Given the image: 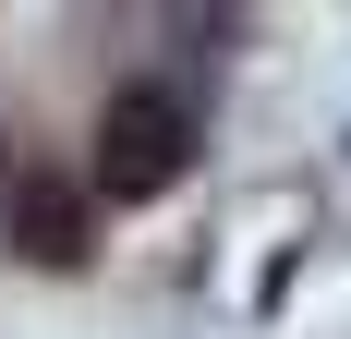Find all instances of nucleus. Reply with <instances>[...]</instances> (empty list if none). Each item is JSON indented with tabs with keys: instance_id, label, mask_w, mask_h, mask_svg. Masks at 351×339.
Here are the masks:
<instances>
[{
	"instance_id": "1",
	"label": "nucleus",
	"mask_w": 351,
	"mask_h": 339,
	"mask_svg": "<svg viewBox=\"0 0 351 339\" xmlns=\"http://www.w3.org/2000/svg\"><path fill=\"white\" fill-rule=\"evenodd\" d=\"M182 158H194V109L158 97V85H121V97L97 109V194L109 206H145V194H170Z\"/></svg>"
},
{
	"instance_id": "2",
	"label": "nucleus",
	"mask_w": 351,
	"mask_h": 339,
	"mask_svg": "<svg viewBox=\"0 0 351 339\" xmlns=\"http://www.w3.org/2000/svg\"><path fill=\"white\" fill-rule=\"evenodd\" d=\"M12 242H25L36 267H85V194L73 182H12Z\"/></svg>"
},
{
	"instance_id": "3",
	"label": "nucleus",
	"mask_w": 351,
	"mask_h": 339,
	"mask_svg": "<svg viewBox=\"0 0 351 339\" xmlns=\"http://www.w3.org/2000/svg\"><path fill=\"white\" fill-rule=\"evenodd\" d=\"M0 194H12V158H0Z\"/></svg>"
}]
</instances>
